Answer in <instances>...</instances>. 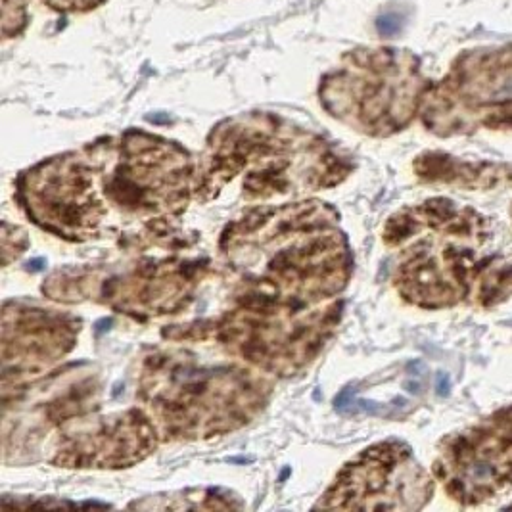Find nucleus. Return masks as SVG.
Masks as SVG:
<instances>
[{
    "label": "nucleus",
    "instance_id": "nucleus-2",
    "mask_svg": "<svg viewBox=\"0 0 512 512\" xmlns=\"http://www.w3.org/2000/svg\"><path fill=\"white\" fill-rule=\"evenodd\" d=\"M436 474L463 505H478L512 489V407L493 413L443 442Z\"/></svg>",
    "mask_w": 512,
    "mask_h": 512
},
{
    "label": "nucleus",
    "instance_id": "nucleus-4",
    "mask_svg": "<svg viewBox=\"0 0 512 512\" xmlns=\"http://www.w3.org/2000/svg\"><path fill=\"white\" fill-rule=\"evenodd\" d=\"M58 12H89L100 6L104 0H41Z\"/></svg>",
    "mask_w": 512,
    "mask_h": 512
},
{
    "label": "nucleus",
    "instance_id": "nucleus-1",
    "mask_svg": "<svg viewBox=\"0 0 512 512\" xmlns=\"http://www.w3.org/2000/svg\"><path fill=\"white\" fill-rule=\"evenodd\" d=\"M417 71L396 52H351L344 66L326 75L321 98L334 116L353 117L367 131L401 127L417 102Z\"/></svg>",
    "mask_w": 512,
    "mask_h": 512
},
{
    "label": "nucleus",
    "instance_id": "nucleus-3",
    "mask_svg": "<svg viewBox=\"0 0 512 512\" xmlns=\"http://www.w3.org/2000/svg\"><path fill=\"white\" fill-rule=\"evenodd\" d=\"M432 480L413 459L407 445L380 443L355 459L328 499V507L346 509H420L432 495Z\"/></svg>",
    "mask_w": 512,
    "mask_h": 512
}]
</instances>
